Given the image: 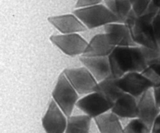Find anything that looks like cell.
I'll return each instance as SVG.
<instances>
[{"label":"cell","mask_w":160,"mask_h":133,"mask_svg":"<svg viewBox=\"0 0 160 133\" xmlns=\"http://www.w3.org/2000/svg\"><path fill=\"white\" fill-rule=\"evenodd\" d=\"M109 57L112 76L119 79L127 73H143L160 57V49L140 45L116 47Z\"/></svg>","instance_id":"1"},{"label":"cell","mask_w":160,"mask_h":133,"mask_svg":"<svg viewBox=\"0 0 160 133\" xmlns=\"http://www.w3.org/2000/svg\"><path fill=\"white\" fill-rule=\"evenodd\" d=\"M160 9L151 2L149 7L143 15L138 17L133 10L128 15L125 24L131 31L133 40L140 46L152 49H160L153 33L152 21Z\"/></svg>","instance_id":"2"},{"label":"cell","mask_w":160,"mask_h":133,"mask_svg":"<svg viewBox=\"0 0 160 133\" xmlns=\"http://www.w3.org/2000/svg\"><path fill=\"white\" fill-rule=\"evenodd\" d=\"M73 14L88 29H94L110 23H120V20L109 10L107 6L103 5L98 4L75 9Z\"/></svg>","instance_id":"3"},{"label":"cell","mask_w":160,"mask_h":133,"mask_svg":"<svg viewBox=\"0 0 160 133\" xmlns=\"http://www.w3.org/2000/svg\"><path fill=\"white\" fill-rule=\"evenodd\" d=\"M78 94L79 93L69 82L64 73H61L52 96L53 101L68 118L71 116L73 108L79 101Z\"/></svg>","instance_id":"4"},{"label":"cell","mask_w":160,"mask_h":133,"mask_svg":"<svg viewBox=\"0 0 160 133\" xmlns=\"http://www.w3.org/2000/svg\"><path fill=\"white\" fill-rule=\"evenodd\" d=\"M63 73L79 94L88 95L98 90V82L85 67L66 69Z\"/></svg>","instance_id":"5"},{"label":"cell","mask_w":160,"mask_h":133,"mask_svg":"<svg viewBox=\"0 0 160 133\" xmlns=\"http://www.w3.org/2000/svg\"><path fill=\"white\" fill-rule=\"evenodd\" d=\"M117 85L124 93L139 100L144 93L154 88L153 84L142 73H129L117 79Z\"/></svg>","instance_id":"6"},{"label":"cell","mask_w":160,"mask_h":133,"mask_svg":"<svg viewBox=\"0 0 160 133\" xmlns=\"http://www.w3.org/2000/svg\"><path fill=\"white\" fill-rule=\"evenodd\" d=\"M77 107L84 112L85 115L95 119L97 117L112 110L113 103L99 92H94L80 99L77 104Z\"/></svg>","instance_id":"7"},{"label":"cell","mask_w":160,"mask_h":133,"mask_svg":"<svg viewBox=\"0 0 160 133\" xmlns=\"http://www.w3.org/2000/svg\"><path fill=\"white\" fill-rule=\"evenodd\" d=\"M50 40L69 56L83 55L88 43L78 34L52 35Z\"/></svg>","instance_id":"8"},{"label":"cell","mask_w":160,"mask_h":133,"mask_svg":"<svg viewBox=\"0 0 160 133\" xmlns=\"http://www.w3.org/2000/svg\"><path fill=\"white\" fill-rule=\"evenodd\" d=\"M42 122L46 133H66L67 119L65 114L53 100L50 102Z\"/></svg>","instance_id":"9"},{"label":"cell","mask_w":160,"mask_h":133,"mask_svg":"<svg viewBox=\"0 0 160 133\" xmlns=\"http://www.w3.org/2000/svg\"><path fill=\"white\" fill-rule=\"evenodd\" d=\"M105 34L111 45L114 47L138 46L133 40L131 31L125 23H110L104 27Z\"/></svg>","instance_id":"10"},{"label":"cell","mask_w":160,"mask_h":133,"mask_svg":"<svg viewBox=\"0 0 160 133\" xmlns=\"http://www.w3.org/2000/svg\"><path fill=\"white\" fill-rule=\"evenodd\" d=\"M160 108L155 101L153 91L148 90L138 100V117L150 129H152L153 123L159 115Z\"/></svg>","instance_id":"11"},{"label":"cell","mask_w":160,"mask_h":133,"mask_svg":"<svg viewBox=\"0 0 160 133\" xmlns=\"http://www.w3.org/2000/svg\"><path fill=\"white\" fill-rule=\"evenodd\" d=\"M80 61L89 70L98 83L112 76L109 56L104 57H84L81 56Z\"/></svg>","instance_id":"12"},{"label":"cell","mask_w":160,"mask_h":133,"mask_svg":"<svg viewBox=\"0 0 160 133\" xmlns=\"http://www.w3.org/2000/svg\"><path fill=\"white\" fill-rule=\"evenodd\" d=\"M48 20L62 34H77L88 29L74 14L51 17H48Z\"/></svg>","instance_id":"13"},{"label":"cell","mask_w":160,"mask_h":133,"mask_svg":"<svg viewBox=\"0 0 160 133\" xmlns=\"http://www.w3.org/2000/svg\"><path fill=\"white\" fill-rule=\"evenodd\" d=\"M111 112L119 118H137L138 117V100L124 93L114 102Z\"/></svg>","instance_id":"14"},{"label":"cell","mask_w":160,"mask_h":133,"mask_svg":"<svg viewBox=\"0 0 160 133\" xmlns=\"http://www.w3.org/2000/svg\"><path fill=\"white\" fill-rule=\"evenodd\" d=\"M116 47L109 43L105 34H97L88 43L85 51L83 54L84 57H104L109 56Z\"/></svg>","instance_id":"15"},{"label":"cell","mask_w":160,"mask_h":133,"mask_svg":"<svg viewBox=\"0 0 160 133\" xmlns=\"http://www.w3.org/2000/svg\"><path fill=\"white\" fill-rule=\"evenodd\" d=\"M95 121L100 133H123L119 117L112 112L97 117Z\"/></svg>","instance_id":"16"},{"label":"cell","mask_w":160,"mask_h":133,"mask_svg":"<svg viewBox=\"0 0 160 133\" xmlns=\"http://www.w3.org/2000/svg\"><path fill=\"white\" fill-rule=\"evenodd\" d=\"M102 94L104 95L108 100L113 103L124 93V92L117 85V78L110 76L104 80L98 83V90Z\"/></svg>","instance_id":"17"},{"label":"cell","mask_w":160,"mask_h":133,"mask_svg":"<svg viewBox=\"0 0 160 133\" xmlns=\"http://www.w3.org/2000/svg\"><path fill=\"white\" fill-rule=\"evenodd\" d=\"M92 119L87 115L69 117L66 133H90Z\"/></svg>","instance_id":"18"},{"label":"cell","mask_w":160,"mask_h":133,"mask_svg":"<svg viewBox=\"0 0 160 133\" xmlns=\"http://www.w3.org/2000/svg\"><path fill=\"white\" fill-rule=\"evenodd\" d=\"M105 2L109 10L120 20V23H125L132 10L129 0H105Z\"/></svg>","instance_id":"19"},{"label":"cell","mask_w":160,"mask_h":133,"mask_svg":"<svg viewBox=\"0 0 160 133\" xmlns=\"http://www.w3.org/2000/svg\"><path fill=\"white\" fill-rule=\"evenodd\" d=\"M142 74L149 79L154 87L160 86V57L153 62Z\"/></svg>","instance_id":"20"},{"label":"cell","mask_w":160,"mask_h":133,"mask_svg":"<svg viewBox=\"0 0 160 133\" xmlns=\"http://www.w3.org/2000/svg\"><path fill=\"white\" fill-rule=\"evenodd\" d=\"M152 132L148 126L140 118H133L126 127L123 129V133H150Z\"/></svg>","instance_id":"21"},{"label":"cell","mask_w":160,"mask_h":133,"mask_svg":"<svg viewBox=\"0 0 160 133\" xmlns=\"http://www.w3.org/2000/svg\"><path fill=\"white\" fill-rule=\"evenodd\" d=\"M132 6V10L138 16L143 15L149 7L152 0H129Z\"/></svg>","instance_id":"22"},{"label":"cell","mask_w":160,"mask_h":133,"mask_svg":"<svg viewBox=\"0 0 160 133\" xmlns=\"http://www.w3.org/2000/svg\"><path fill=\"white\" fill-rule=\"evenodd\" d=\"M152 28L155 38H156V42L160 48V12L156 14L154 20H153Z\"/></svg>","instance_id":"23"},{"label":"cell","mask_w":160,"mask_h":133,"mask_svg":"<svg viewBox=\"0 0 160 133\" xmlns=\"http://www.w3.org/2000/svg\"><path fill=\"white\" fill-rule=\"evenodd\" d=\"M102 2V0H78L77 4L75 6L76 8H84L89 6L98 5Z\"/></svg>","instance_id":"24"},{"label":"cell","mask_w":160,"mask_h":133,"mask_svg":"<svg viewBox=\"0 0 160 133\" xmlns=\"http://www.w3.org/2000/svg\"><path fill=\"white\" fill-rule=\"evenodd\" d=\"M152 91L156 104H157L158 107L160 108V86L154 87V88L152 89Z\"/></svg>","instance_id":"25"},{"label":"cell","mask_w":160,"mask_h":133,"mask_svg":"<svg viewBox=\"0 0 160 133\" xmlns=\"http://www.w3.org/2000/svg\"><path fill=\"white\" fill-rule=\"evenodd\" d=\"M151 133H160V114L153 123Z\"/></svg>","instance_id":"26"},{"label":"cell","mask_w":160,"mask_h":133,"mask_svg":"<svg viewBox=\"0 0 160 133\" xmlns=\"http://www.w3.org/2000/svg\"><path fill=\"white\" fill-rule=\"evenodd\" d=\"M152 4L154 5L156 7L160 9V0H152Z\"/></svg>","instance_id":"27"}]
</instances>
